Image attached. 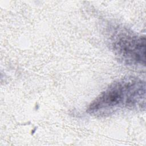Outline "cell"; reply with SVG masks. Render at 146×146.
<instances>
[{
  "mask_svg": "<svg viewBox=\"0 0 146 146\" xmlns=\"http://www.w3.org/2000/svg\"><path fill=\"white\" fill-rule=\"evenodd\" d=\"M145 84L133 76L113 82L90 104L87 112L96 116H107L127 110L145 107Z\"/></svg>",
  "mask_w": 146,
  "mask_h": 146,
  "instance_id": "obj_1",
  "label": "cell"
},
{
  "mask_svg": "<svg viewBox=\"0 0 146 146\" xmlns=\"http://www.w3.org/2000/svg\"><path fill=\"white\" fill-rule=\"evenodd\" d=\"M111 46L119 60L128 65H145V39L127 29L115 31L111 38Z\"/></svg>",
  "mask_w": 146,
  "mask_h": 146,
  "instance_id": "obj_2",
  "label": "cell"
}]
</instances>
